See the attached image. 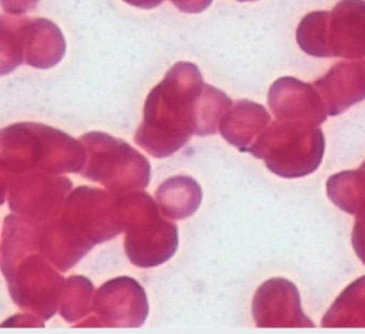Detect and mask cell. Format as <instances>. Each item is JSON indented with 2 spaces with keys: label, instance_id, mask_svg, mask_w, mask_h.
Masks as SVG:
<instances>
[{
  "label": "cell",
  "instance_id": "obj_1",
  "mask_svg": "<svg viewBox=\"0 0 365 334\" xmlns=\"http://www.w3.org/2000/svg\"><path fill=\"white\" fill-rule=\"evenodd\" d=\"M121 196L82 186L68 195L59 216L42 225L40 248L56 269L67 272L93 246L125 231Z\"/></svg>",
  "mask_w": 365,
  "mask_h": 334
},
{
  "label": "cell",
  "instance_id": "obj_2",
  "mask_svg": "<svg viewBox=\"0 0 365 334\" xmlns=\"http://www.w3.org/2000/svg\"><path fill=\"white\" fill-rule=\"evenodd\" d=\"M205 84L196 64H174L145 101L144 119L134 135L135 143L157 158L181 149L196 135L198 102Z\"/></svg>",
  "mask_w": 365,
  "mask_h": 334
},
{
  "label": "cell",
  "instance_id": "obj_3",
  "mask_svg": "<svg viewBox=\"0 0 365 334\" xmlns=\"http://www.w3.org/2000/svg\"><path fill=\"white\" fill-rule=\"evenodd\" d=\"M41 229L18 214L6 216L0 261L12 301L46 321L56 314L66 278L41 252Z\"/></svg>",
  "mask_w": 365,
  "mask_h": 334
},
{
  "label": "cell",
  "instance_id": "obj_4",
  "mask_svg": "<svg viewBox=\"0 0 365 334\" xmlns=\"http://www.w3.org/2000/svg\"><path fill=\"white\" fill-rule=\"evenodd\" d=\"M82 141L38 122H19L0 131L1 178L31 171L81 173L86 165Z\"/></svg>",
  "mask_w": 365,
  "mask_h": 334
},
{
  "label": "cell",
  "instance_id": "obj_5",
  "mask_svg": "<svg viewBox=\"0 0 365 334\" xmlns=\"http://www.w3.org/2000/svg\"><path fill=\"white\" fill-rule=\"evenodd\" d=\"M125 250L136 267L153 268L170 260L178 248V226L161 216L157 201L148 193L121 196Z\"/></svg>",
  "mask_w": 365,
  "mask_h": 334
},
{
  "label": "cell",
  "instance_id": "obj_6",
  "mask_svg": "<svg viewBox=\"0 0 365 334\" xmlns=\"http://www.w3.org/2000/svg\"><path fill=\"white\" fill-rule=\"evenodd\" d=\"M87 161L81 175L118 195L142 191L150 182L151 165L131 145L108 133L89 132L81 136Z\"/></svg>",
  "mask_w": 365,
  "mask_h": 334
},
{
  "label": "cell",
  "instance_id": "obj_7",
  "mask_svg": "<svg viewBox=\"0 0 365 334\" xmlns=\"http://www.w3.org/2000/svg\"><path fill=\"white\" fill-rule=\"evenodd\" d=\"M66 47L63 32L50 19L1 15V75L12 72L22 64L44 70L53 68L63 59Z\"/></svg>",
  "mask_w": 365,
  "mask_h": 334
},
{
  "label": "cell",
  "instance_id": "obj_8",
  "mask_svg": "<svg viewBox=\"0 0 365 334\" xmlns=\"http://www.w3.org/2000/svg\"><path fill=\"white\" fill-rule=\"evenodd\" d=\"M1 182L10 210L41 225L52 222L59 216L73 188L69 178L41 171L1 178Z\"/></svg>",
  "mask_w": 365,
  "mask_h": 334
},
{
  "label": "cell",
  "instance_id": "obj_9",
  "mask_svg": "<svg viewBox=\"0 0 365 334\" xmlns=\"http://www.w3.org/2000/svg\"><path fill=\"white\" fill-rule=\"evenodd\" d=\"M93 314L73 327L140 328L149 314L146 291L135 278H112L96 291Z\"/></svg>",
  "mask_w": 365,
  "mask_h": 334
},
{
  "label": "cell",
  "instance_id": "obj_10",
  "mask_svg": "<svg viewBox=\"0 0 365 334\" xmlns=\"http://www.w3.org/2000/svg\"><path fill=\"white\" fill-rule=\"evenodd\" d=\"M331 57H365V0H341L329 14Z\"/></svg>",
  "mask_w": 365,
  "mask_h": 334
},
{
  "label": "cell",
  "instance_id": "obj_11",
  "mask_svg": "<svg viewBox=\"0 0 365 334\" xmlns=\"http://www.w3.org/2000/svg\"><path fill=\"white\" fill-rule=\"evenodd\" d=\"M200 183L190 176H175L160 184L155 201L160 211L170 220H183L193 216L202 203Z\"/></svg>",
  "mask_w": 365,
  "mask_h": 334
},
{
  "label": "cell",
  "instance_id": "obj_12",
  "mask_svg": "<svg viewBox=\"0 0 365 334\" xmlns=\"http://www.w3.org/2000/svg\"><path fill=\"white\" fill-rule=\"evenodd\" d=\"M315 86L327 94L345 96L348 105L360 101L365 98V60L339 62Z\"/></svg>",
  "mask_w": 365,
  "mask_h": 334
},
{
  "label": "cell",
  "instance_id": "obj_13",
  "mask_svg": "<svg viewBox=\"0 0 365 334\" xmlns=\"http://www.w3.org/2000/svg\"><path fill=\"white\" fill-rule=\"evenodd\" d=\"M95 286L86 276L73 275L66 280L59 300V313L67 323H76L93 312Z\"/></svg>",
  "mask_w": 365,
  "mask_h": 334
},
{
  "label": "cell",
  "instance_id": "obj_14",
  "mask_svg": "<svg viewBox=\"0 0 365 334\" xmlns=\"http://www.w3.org/2000/svg\"><path fill=\"white\" fill-rule=\"evenodd\" d=\"M329 11H316L303 17L297 29V42L314 57H331L328 42Z\"/></svg>",
  "mask_w": 365,
  "mask_h": 334
},
{
  "label": "cell",
  "instance_id": "obj_15",
  "mask_svg": "<svg viewBox=\"0 0 365 334\" xmlns=\"http://www.w3.org/2000/svg\"><path fill=\"white\" fill-rule=\"evenodd\" d=\"M232 104L230 98L221 90L205 84L200 94L197 111V136L215 134L220 119Z\"/></svg>",
  "mask_w": 365,
  "mask_h": 334
},
{
  "label": "cell",
  "instance_id": "obj_16",
  "mask_svg": "<svg viewBox=\"0 0 365 334\" xmlns=\"http://www.w3.org/2000/svg\"><path fill=\"white\" fill-rule=\"evenodd\" d=\"M1 8L8 14L22 15L33 11L40 0H0Z\"/></svg>",
  "mask_w": 365,
  "mask_h": 334
},
{
  "label": "cell",
  "instance_id": "obj_17",
  "mask_svg": "<svg viewBox=\"0 0 365 334\" xmlns=\"http://www.w3.org/2000/svg\"><path fill=\"white\" fill-rule=\"evenodd\" d=\"M1 327H44L43 320L38 318L35 315L25 313L23 315H16L8 319L1 325Z\"/></svg>",
  "mask_w": 365,
  "mask_h": 334
},
{
  "label": "cell",
  "instance_id": "obj_18",
  "mask_svg": "<svg viewBox=\"0 0 365 334\" xmlns=\"http://www.w3.org/2000/svg\"><path fill=\"white\" fill-rule=\"evenodd\" d=\"M179 10L185 13H200L210 6L212 0H170Z\"/></svg>",
  "mask_w": 365,
  "mask_h": 334
},
{
  "label": "cell",
  "instance_id": "obj_19",
  "mask_svg": "<svg viewBox=\"0 0 365 334\" xmlns=\"http://www.w3.org/2000/svg\"><path fill=\"white\" fill-rule=\"evenodd\" d=\"M131 6L140 9H153L162 4L164 0H123Z\"/></svg>",
  "mask_w": 365,
  "mask_h": 334
},
{
  "label": "cell",
  "instance_id": "obj_20",
  "mask_svg": "<svg viewBox=\"0 0 365 334\" xmlns=\"http://www.w3.org/2000/svg\"><path fill=\"white\" fill-rule=\"evenodd\" d=\"M238 1H252V0H238Z\"/></svg>",
  "mask_w": 365,
  "mask_h": 334
}]
</instances>
